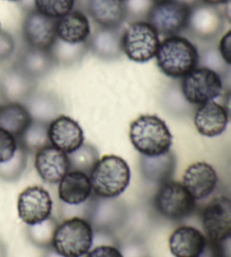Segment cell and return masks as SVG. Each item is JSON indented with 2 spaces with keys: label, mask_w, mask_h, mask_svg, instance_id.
Wrapping results in <instances>:
<instances>
[{
  "label": "cell",
  "mask_w": 231,
  "mask_h": 257,
  "mask_svg": "<svg viewBox=\"0 0 231 257\" xmlns=\"http://www.w3.org/2000/svg\"><path fill=\"white\" fill-rule=\"evenodd\" d=\"M155 58L159 70L173 79L185 77L200 62V53L195 44L182 35L165 38Z\"/></svg>",
  "instance_id": "1"
},
{
  "label": "cell",
  "mask_w": 231,
  "mask_h": 257,
  "mask_svg": "<svg viewBox=\"0 0 231 257\" xmlns=\"http://www.w3.org/2000/svg\"><path fill=\"white\" fill-rule=\"evenodd\" d=\"M130 141L141 156H158L168 153L173 146V135L164 120L157 115L143 114L131 123Z\"/></svg>",
  "instance_id": "2"
},
{
  "label": "cell",
  "mask_w": 231,
  "mask_h": 257,
  "mask_svg": "<svg viewBox=\"0 0 231 257\" xmlns=\"http://www.w3.org/2000/svg\"><path fill=\"white\" fill-rule=\"evenodd\" d=\"M92 194L96 197L113 199L128 189L131 181L129 164L120 156L100 157L89 174Z\"/></svg>",
  "instance_id": "3"
},
{
  "label": "cell",
  "mask_w": 231,
  "mask_h": 257,
  "mask_svg": "<svg viewBox=\"0 0 231 257\" xmlns=\"http://www.w3.org/2000/svg\"><path fill=\"white\" fill-rule=\"evenodd\" d=\"M94 230L84 218L64 219L58 224L52 247L66 257H82L92 247Z\"/></svg>",
  "instance_id": "4"
},
{
  "label": "cell",
  "mask_w": 231,
  "mask_h": 257,
  "mask_svg": "<svg viewBox=\"0 0 231 257\" xmlns=\"http://www.w3.org/2000/svg\"><path fill=\"white\" fill-rule=\"evenodd\" d=\"M159 44V34L146 21L132 22L122 32V53L133 62L145 63L152 60Z\"/></svg>",
  "instance_id": "5"
},
{
  "label": "cell",
  "mask_w": 231,
  "mask_h": 257,
  "mask_svg": "<svg viewBox=\"0 0 231 257\" xmlns=\"http://www.w3.org/2000/svg\"><path fill=\"white\" fill-rule=\"evenodd\" d=\"M181 90L187 103L200 106L219 97L223 90L222 77L206 67H196L182 78Z\"/></svg>",
  "instance_id": "6"
},
{
  "label": "cell",
  "mask_w": 231,
  "mask_h": 257,
  "mask_svg": "<svg viewBox=\"0 0 231 257\" xmlns=\"http://www.w3.org/2000/svg\"><path fill=\"white\" fill-rule=\"evenodd\" d=\"M154 205L161 217L170 221H182L196 210V201L182 183L168 181L159 185Z\"/></svg>",
  "instance_id": "7"
},
{
  "label": "cell",
  "mask_w": 231,
  "mask_h": 257,
  "mask_svg": "<svg viewBox=\"0 0 231 257\" xmlns=\"http://www.w3.org/2000/svg\"><path fill=\"white\" fill-rule=\"evenodd\" d=\"M191 5L183 0H167L152 4L147 14V22L159 35H179L187 30Z\"/></svg>",
  "instance_id": "8"
},
{
  "label": "cell",
  "mask_w": 231,
  "mask_h": 257,
  "mask_svg": "<svg viewBox=\"0 0 231 257\" xmlns=\"http://www.w3.org/2000/svg\"><path fill=\"white\" fill-rule=\"evenodd\" d=\"M88 220L95 232L115 233L128 221L127 206L118 197H90Z\"/></svg>",
  "instance_id": "9"
},
{
  "label": "cell",
  "mask_w": 231,
  "mask_h": 257,
  "mask_svg": "<svg viewBox=\"0 0 231 257\" xmlns=\"http://www.w3.org/2000/svg\"><path fill=\"white\" fill-rule=\"evenodd\" d=\"M201 221L207 239L227 240L231 237V197L219 195L212 199L202 210Z\"/></svg>",
  "instance_id": "10"
},
{
  "label": "cell",
  "mask_w": 231,
  "mask_h": 257,
  "mask_svg": "<svg viewBox=\"0 0 231 257\" xmlns=\"http://www.w3.org/2000/svg\"><path fill=\"white\" fill-rule=\"evenodd\" d=\"M52 209V197L42 186H29L18 195V217L27 226L42 222L50 218Z\"/></svg>",
  "instance_id": "11"
},
{
  "label": "cell",
  "mask_w": 231,
  "mask_h": 257,
  "mask_svg": "<svg viewBox=\"0 0 231 257\" xmlns=\"http://www.w3.org/2000/svg\"><path fill=\"white\" fill-rule=\"evenodd\" d=\"M224 27V17L222 12L215 6L196 3L191 8L187 30L193 36L210 41L215 39Z\"/></svg>",
  "instance_id": "12"
},
{
  "label": "cell",
  "mask_w": 231,
  "mask_h": 257,
  "mask_svg": "<svg viewBox=\"0 0 231 257\" xmlns=\"http://www.w3.org/2000/svg\"><path fill=\"white\" fill-rule=\"evenodd\" d=\"M23 38L29 48L50 50L58 40L57 21L30 11L23 22Z\"/></svg>",
  "instance_id": "13"
},
{
  "label": "cell",
  "mask_w": 231,
  "mask_h": 257,
  "mask_svg": "<svg viewBox=\"0 0 231 257\" xmlns=\"http://www.w3.org/2000/svg\"><path fill=\"white\" fill-rule=\"evenodd\" d=\"M218 183V173L212 165L205 162L191 164L183 174L182 184L196 202L210 196Z\"/></svg>",
  "instance_id": "14"
},
{
  "label": "cell",
  "mask_w": 231,
  "mask_h": 257,
  "mask_svg": "<svg viewBox=\"0 0 231 257\" xmlns=\"http://www.w3.org/2000/svg\"><path fill=\"white\" fill-rule=\"evenodd\" d=\"M34 166L41 180L51 185L59 184L70 171L68 154L51 145L35 153Z\"/></svg>",
  "instance_id": "15"
},
{
  "label": "cell",
  "mask_w": 231,
  "mask_h": 257,
  "mask_svg": "<svg viewBox=\"0 0 231 257\" xmlns=\"http://www.w3.org/2000/svg\"><path fill=\"white\" fill-rule=\"evenodd\" d=\"M49 139L51 146L70 154L84 144L85 136L79 123L61 114L49 123Z\"/></svg>",
  "instance_id": "16"
},
{
  "label": "cell",
  "mask_w": 231,
  "mask_h": 257,
  "mask_svg": "<svg viewBox=\"0 0 231 257\" xmlns=\"http://www.w3.org/2000/svg\"><path fill=\"white\" fill-rule=\"evenodd\" d=\"M87 12L103 29H120L128 18L127 3L123 0H87Z\"/></svg>",
  "instance_id": "17"
},
{
  "label": "cell",
  "mask_w": 231,
  "mask_h": 257,
  "mask_svg": "<svg viewBox=\"0 0 231 257\" xmlns=\"http://www.w3.org/2000/svg\"><path fill=\"white\" fill-rule=\"evenodd\" d=\"M193 121L196 131L201 136L214 138L221 136L225 131L229 118L222 105L212 100L196 108Z\"/></svg>",
  "instance_id": "18"
},
{
  "label": "cell",
  "mask_w": 231,
  "mask_h": 257,
  "mask_svg": "<svg viewBox=\"0 0 231 257\" xmlns=\"http://www.w3.org/2000/svg\"><path fill=\"white\" fill-rule=\"evenodd\" d=\"M58 195L63 204L79 205L92 195L89 175L77 171H69L58 184Z\"/></svg>",
  "instance_id": "19"
},
{
  "label": "cell",
  "mask_w": 231,
  "mask_h": 257,
  "mask_svg": "<svg viewBox=\"0 0 231 257\" xmlns=\"http://www.w3.org/2000/svg\"><path fill=\"white\" fill-rule=\"evenodd\" d=\"M207 238L198 229L182 226L169 236V250L175 257H198L204 248Z\"/></svg>",
  "instance_id": "20"
},
{
  "label": "cell",
  "mask_w": 231,
  "mask_h": 257,
  "mask_svg": "<svg viewBox=\"0 0 231 257\" xmlns=\"http://www.w3.org/2000/svg\"><path fill=\"white\" fill-rule=\"evenodd\" d=\"M90 35L89 18L80 11H72L57 20V36L62 42L86 43L88 42Z\"/></svg>",
  "instance_id": "21"
},
{
  "label": "cell",
  "mask_w": 231,
  "mask_h": 257,
  "mask_svg": "<svg viewBox=\"0 0 231 257\" xmlns=\"http://www.w3.org/2000/svg\"><path fill=\"white\" fill-rule=\"evenodd\" d=\"M176 169V157L169 150L158 156H141L140 171L145 180L152 184L161 185L172 181Z\"/></svg>",
  "instance_id": "22"
},
{
  "label": "cell",
  "mask_w": 231,
  "mask_h": 257,
  "mask_svg": "<svg viewBox=\"0 0 231 257\" xmlns=\"http://www.w3.org/2000/svg\"><path fill=\"white\" fill-rule=\"evenodd\" d=\"M35 80L17 67L0 77V94L6 102L24 103L35 90Z\"/></svg>",
  "instance_id": "23"
},
{
  "label": "cell",
  "mask_w": 231,
  "mask_h": 257,
  "mask_svg": "<svg viewBox=\"0 0 231 257\" xmlns=\"http://www.w3.org/2000/svg\"><path fill=\"white\" fill-rule=\"evenodd\" d=\"M33 121L49 124L61 115L62 104L57 96L46 91H33L24 103Z\"/></svg>",
  "instance_id": "24"
},
{
  "label": "cell",
  "mask_w": 231,
  "mask_h": 257,
  "mask_svg": "<svg viewBox=\"0 0 231 257\" xmlns=\"http://www.w3.org/2000/svg\"><path fill=\"white\" fill-rule=\"evenodd\" d=\"M120 29H103L98 27L88 40V48L97 57L105 60H114L122 54Z\"/></svg>",
  "instance_id": "25"
},
{
  "label": "cell",
  "mask_w": 231,
  "mask_h": 257,
  "mask_svg": "<svg viewBox=\"0 0 231 257\" xmlns=\"http://www.w3.org/2000/svg\"><path fill=\"white\" fill-rule=\"evenodd\" d=\"M33 118L23 103L6 102L0 105V127L20 138Z\"/></svg>",
  "instance_id": "26"
},
{
  "label": "cell",
  "mask_w": 231,
  "mask_h": 257,
  "mask_svg": "<svg viewBox=\"0 0 231 257\" xmlns=\"http://www.w3.org/2000/svg\"><path fill=\"white\" fill-rule=\"evenodd\" d=\"M54 66L55 62L50 50H39L27 47L16 67L35 80L49 73Z\"/></svg>",
  "instance_id": "27"
},
{
  "label": "cell",
  "mask_w": 231,
  "mask_h": 257,
  "mask_svg": "<svg viewBox=\"0 0 231 257\" xmlns=\"http://www.w3.org/2000/svg\"><path fill=\"white\" fill-rule=\"evenodd\" d=\"M17 142L27 154H35L40 149L50 145L49 124L32 121L26 130L17 138Z\"/></svg>",
  "instance_id": "28"
},
{
  "label": "cell",
  "mask_w": 231,
  "mask_h": 257,
  "mask_svg": "<svg viewBox=\"0 0 231 257\" xmlns=\"http://www.w3.org/2000/svg\"><path fill=\"white\" fill-rule=\"evenodd\" d=\"M88 42L80 44H70L57 40L53 47L50 49L55 64L71 66L73 63L79 62L86 52L88 51Z\"/></svg>",
  "instance_id": "29"
},
{
  "label": "cell",
  "mask_w": 231,
  "mask_h": 257,
  "mask_svg": "<svg viewBox=\"0 0 231 257\" xmlns=\"http://www.w3.org/2000/svg\"><path fill=\"white\" fill-rule=\"evenodd\" d=\"M68 158L70 171L81 172L89 175L100 157L95 146L84 142L79 148L68 154Z\"/></svg>",
  "instance_id": "30"
},
{
  "label": "cell",
  "mask_w": 231,
  "mask_h": 257,
  "mask_svg": "<svg viewBox=\"0 0 231 257\" xmlns=\"http://www.w3.org/2000/svg\"><path fill=\"white\" fill-rule=\"evenodd\" d=\"M58 224L57 220L50 217L42 222L27 226V238L32 244L39 247V248H50V247H52L54 233Z\"/></svg>",
  "instance_id": "31"
},
{
  "label": "cell",
  "mask_w": 231,
  "mask_h": 257,
  "mask_svg": "<svg viewBox=\"0 0 231 257\" xmlns=\"http://www.w3.org/2000/svg\"><path fill=\"white\" fill-rule=\"evenodd\" d=\"M27 156L29 154L18 145L15 155L7 162L0 164V180L5 182H15L20 180L26 171Z\"/></svg>",
  "instance_id": "32"
},
{
  "label": "cell",
  "mask_w": 231,
  "mask_h": 257,
  "mask_svg": "<svg viewBox=\"0 0 231 257\" xmlns=\"http://www.w3.org/2000/svg\"><path fill=\"white\" fill-rule=\"evenodd\" d=\"M33 3L36 12L57 21L73 11L76 0H33Z\"/></svg>",
  "instance_id": "33"
},
{
  "label": "cell",
  "mask_w": 231,
  "mask_h": 257,
  "mask_svg": "<svg viewBox=\"0 0 231 257\" xmlns=\"http://www.w3.org/2000/svg\"><path fill=\"white\" fill-rule=\"evenodd\" d=\"M18 148L17 139L0 127V164L7 162L15 155Z\"/></svg>",
  "instance_id": "34"
},
{
  "label": "cell",
  "mask_w": 231,
  "mask_h": 257,
  "mask_svg": "<svg viewBox=\"0 0 231 257\" xmlns=\"http://www.w3.org/2000/svg\"><path fill=\"white\" fill-rule=\"evenodd\" d=\"M15 51V41L5 31H0V62L7 60Z\"/></svg>",
  "instance_id": "35"
},
{
  "label": "cell",
  "mask_w": 231,
  "mask_h": 257,
  "mask_svg": "<svg viewBox=\"0 0 231 257\" xmlns=\"http://www.w3.org/2000/svg\"><path fill=\"white\" fill-rule=\"evenodd\" d=\"M86 257H123L122 251L115 245H98L91 247Z\"/></svg>",
  "instance_id": "36"
},
{
  "label": "cell",
  "mask_w": 231,
  "mask_h": 257,
  "mask_svg": "<svg viewBox=\"0 0 231 257\" xmlns=\"http://www.w3.org/2000/svg\"><path fill=\"white\" fill-rule=\"evenodd\" d=\"M120 250L122 251L123 257H147L146 248L140 241L130 240L123 245H119Z\"/></svg>",
  "instance_id": "37"
},
{
  "label": "cell",
  "mask_w": 231,
  "mask_h": 257,
  "mask_svg": "<svg viewBox=\"0 0 231 257\" xmlns=\"http://www.w3.org/2000/svg\"><path fill=\"white\" fill-rule=\"evenodd\" d=\"M218 53L223 63L231 67V30L221 36L218 45Z\"/></svg>",
  "instance_id": "38"
},
{
  "label": "cell",
  "mask_w": 231,
  "mask_h": 257,
  "mask_svg": "<svg viewBox=\"0 0 231 257\" xmlns=\"http://www.w3.org/2000/svg\"><path fill=\"white\" fill-rule=\"evenodd\" d=\"M198 257H224L222 244L207 239L204 248Z\"/></svg>",
  "instance_id": "39"
},
{
  "label": "cell",
  "mask_w": 231,
  "mask_h": 257,
  "mask_svg": "<svg viewBox=\"0 0 231 257\" xmlns=\"http://www.w3.org/2000/svg\"><path fill=\"white\" fill-rule=\"evenodd\" d=\"M223 108L225 113H227L228 118L231 121V89H229L227 93L224 95V98H223Z\"/></svg>",
  "instance_id": "40"
},
{
  "label": "cell",
  "mask_w": 231,
  "mask_h": 257,
  "mask_svg": "<svg viewBox=\"0 0 231 257\" xmlns=\"http://www.w3.org/2000/svg\"><path fill=\"white\" fill-rule=\"evenodd\" d=\"M222 15L224 17V20L228 21V23L231 24V0H227V2L223 4Z\"/></svg>",
  "instance_id": "41"
},
{
  "label": "cell",
  "mask_w": 231,
  "mask_h": 257,
  "mask_svg": "<svg viewBox=\"0 0 231 257\" xmlns=\"http://www.w3.org/2000/svg\"><path fill=\"white\" fill-rule=\"evenodd\" d=\"M221 244H222L224 257H231V237L223 242H221Z\"/></svg>",
  "instance_id": "42"
},
{
  "label": "cell",
  "mask_w": 231,
  "mask_h": 257,
  "mask_svg": "<svg viewBox=\"0 0 231 257\" xmlns=\"http://www.w3.org/2000/svg\"><path fill=\"white\" fill-rule=\"evenodd\" d=\"M43 257H66V256L59 254L58 251L53 248V247H50V248L44 249Z\"/></svg>",
  "instance_id": "43"
},
{
  "label": "cell",
  "mask_w": 231,
  "mask_h": 257,
  "mask_svg": "<svg viewBox=\"0 0 231 257\" xmlns=\"http://www.w3.org/2000/svg\"><path fill=\"white\" fill-rule=\"evenodd\" d=\"M200 3L210 5V6H219V5H223L227 0H198Z\"/></svg>",
  "instance_id": "44"
},
{
  "label": "cell",
  "mask_w": 231,
  "mask_h": 257,
  "mask_svg": "<svg viewBox=\"0 0 231 257\" xmlns=\"http://www.w3.org/2000/svg\"><path fill=\"white\" fill-rule=\"evenodd\" d=\"M0 257H7V249L2 241H0Z\"/></svg>",
  "instance_id": "45"
},
{
  "label": "cell",
  "mask_w": 231,
  "mask_h": 257,
  "mask_svg": "<svg viewBox=\"0 0 231 257\" xmlns=\"http://www.w3.org/2000/svg\"><path fill=\"white\" fill-rule=\"evenodd\" d=\"M152 4H157V3H163V2H167V0H150Z\"/></svg>",
  "instance_id": "46"
},
{
  "label": "cell",
  "mask_w": 231,
  "mask_h": 257,
  "mask_svg": "<svg viewBox=\"0 0 231 257\" xmlns=\"http://www.w3.org/2000/svg\"><path fill=\"white\" fill-rule=\"evenodd\" d=\"M7 2H22V0H7Z\"/></svg>",
  "instance_id": "47"
},
{
  "label": "cell",
  "mask_w": 231,
  "mask_h": 257,
  "mask_svg": "<svg viewBox=\"0 0 231 257\" xmlns=\"http://www.w3.org/2000/svg\"><path fill=\"white\" fill-rule=\"evenodd\" d=\"M123 2H126V3H127V2H129V0H123Z\"/></svg>",
  "instance_id": "48"
},
{
  "label": "cell",
  "mask_w": 231,
  "mask_h": 257,
  "mask_svg": "<svg viewBox=\"0 0 231 257\" xmlns=\"http://www.w3.org/2000/svg\"><path fill=\"white\" fill-rule=\"evenodd\" d=\"M0 31H2V30H0Z\"/></svg>",
  "instance_id": "49"
}]
</instances>
